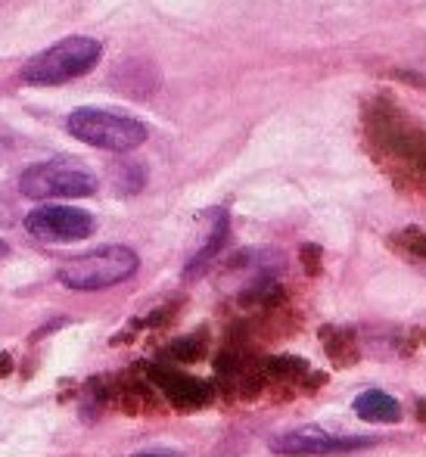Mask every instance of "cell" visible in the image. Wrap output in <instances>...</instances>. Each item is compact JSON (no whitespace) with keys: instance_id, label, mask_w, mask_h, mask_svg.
I'll use <instances>...</instances> for the list:
<instances>
[{"instance_id":"5b68a950","label":"cell","mask_w":426,"mask_h":457,"mask_svg":"<svg viewBox=\"0 0 426 457\" xmlns=\"http://www.w3.org/2000/svg\"><path fill=\"white\" fill-rule=\"evenodd\" d=\"M19 193L29 199H79L94 196L96 178L72 162H41L31 165L19 178Z\"/></svg>"},{"instance_id":"7c38bea8","label":"cell","mask_w":426,"mask_h":457,"mask_svg":"<svg viewBox=\"0 0 426 457\" xmlns=\"http://www.w3.org/2000/svg\"><path fill=\"white\" fill-rule=\"evenodd\" d=\"M131 457H184V454L169 452V448H156V452H140V454H131Z\"/></svg>"},{"instance_id":"ba28073f","label":"cell","mask_w":426,"mask_h":457,"mask_svg":"<svg viewBox=\"0 0 426 457\" xmlns=\"http://www.w3.org/2000/svg\"><path fill=\"white\" fill-rule=\"evenodd\" d=\"M355 414L361 417L364 423H396L402 417V408L398 402L383 389H371V392H361L355 398Z\"/></svg>"},{"instance_id":"52a82bcc","label":"cell","mask_w":426,"mask_h":457,"mask_svg":"<svg viewBox=\"0 0 426 457\" xmlns=\"http://www.w3.org/2000/svg\"><path fill=\"white\" fill-rule=\"evenodd\" d=\"M25 228L41 243H75L94 234V215L72 205H41L25 215Z\"/></svg>"},{"instance_id":"277c9868","label":"cell","mask_w":426,"mask_h":457,"mask_svg":"<svg viewBox=\"0 0 426 457\" xmlns=\"http://www.w3.org/2000/svg\"><path fill=\"white\" fill-rule=\"evenodd\" d=\"M69 134L81 144H90L96 150H109V153H131L140 144H146V125L131 115L121 112H109V109H96L85 106L75 109L66 121Z\"/></svg>"},{"instance_id":"30bf717a","label":"cell","mask_w":426,"mask_h":457,"mask_svg":"<svg viewBox=\"0 0 426 457\" xmlns=\"http://www.w3.org/2000/svg\"><path fill=\"white\" fill-rule=\"evenodd\" d=\"M163 386L169 389V395L174 402H180V404H199L209 395V389H205L203 383H196V379H190V377H178V373H163Z\"/></svg>"},{"instance_id":"6da1fadb","label":"cell","mask_w":426,"mask_h":457,"mask_svg":"<svg viewBox=\"0 0 426 457\" xmlns=\"http://www.w3.org/2000/svg\"><path fill=\"white\" fill-rule=\"evenodd\" d=\"M100 56H103V44L96 37H85V35L66 37V41L47 47L44 54L31 56L22 69V81L35 87L66 85V81L88 75L100 62Z\"/></svg>"},{"instance_id":"8992f818","label":"cell","mask_w":426,"mask_h":457,"mask_svg":"<svg viewBox=\"0 0 426 457\" xmlns=\"http://www.w3.org/2000/svg\"><path fill=\"white\" fill-rule=\"evenodd\" d=\"M371 445H377V439H371V436H330L321 427L289 429V433L271 439V452L283 457H333L361 452Z\"/></svg>"},{"instance_id":"3957f363","label":"cell","mask_w":426,"mask_h":457,"mask_svg":"<svg viewBox=\"0 0 426 457\" xmlns=\"http://www.w3.org/2000/svg\"><path fill=\"white\" fill-rule=\"evenodd\" d=\"M140 268V259L128 246H103L94 253L75 255L60 268V283L79 293H94V289H109L131 280Z\"/></svg>"},{"instance_id":"7a4b0ae2","label":"cell","mask_w":426,"mask_h":457,"mask_svg":"<svg viewBox=\"0 0 426 457\" xmlns=\"http://www.w3.org/2000/svg\"><path fill=\"white\" fill-rule=\"evenodd\" d=\"M367 128L380 156L389 159L398 171H408L411 178L426 184V131L405 121L396 109H377L367 119Z\"/></svg>"},{"instance_id":"4fadbf2b","label":"cell","mask_w":426,"mask_h":457,"mask_svg":"<svg viewBox=\"0 0 426 457\" xmlns=\"http://www.w3.org/2000/svg\"><path fill=\"white\" fill-rule=\"evenodd\" d=\"M6 255H10V246H6V243H4V240H0V262H4V259H6Z\"/></svg>"},{"instance_id":"9c48e42d","label":"cell","mask_w":426,"mask_h":457,"mask_svg":"<svg viewBox=\"0 0 426 457\" xmlns=\"http://www.w3.org/2000/svg\"><path fill=\"white\" fill-rule=\"evenodd\" d=\"M224 240H228V215H224V212H218V215H215V224H212L209 240H205V246L199 249V253L190 259V265H187V274L203 271V265H205V262L215 259V253L224 246Z\"/></svg>"},{"instance_id":"8fae6325","label":"cell","mask_w":426,"mask_h":457,"mask_svg":"<svg viewBox=\"0 0 426 457\" xmlns=\"http://www.w3.org/2000/svg\"><path fill=\"white\" fill-rule=\"evenodd\" d=\"M398 246L408 249L417 259H426V230H405V234L398 237Z\"/></svg>"}]
</instances>
